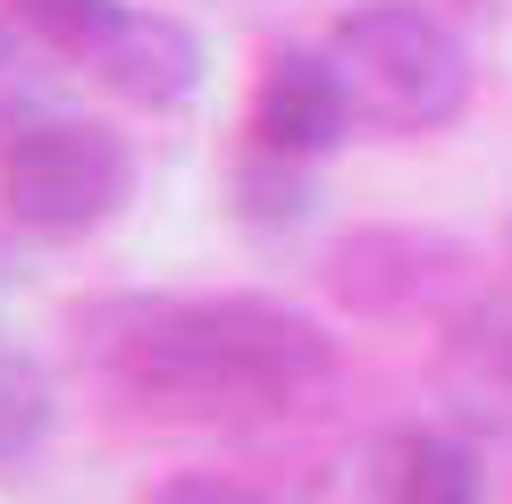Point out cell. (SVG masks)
Listing matches in <instances>:
<instances>
[{"mask_svg": "<svg viewBox=\"0 0 512 504\" xmlns=\"http://www.w3.org/2000/svg\"><path fill=\"white\" fill-rule=\"evenodd\" d=\"M126 194H135V152H126V135H110L101 118L34 110L26 126H9V143H0V210L42 244H68V236L110 227L126 210Z\"/></svg>", "mask_w": 512, "mask_h": 504, "instance_id": "obj_3", "label": "cell"}, {"mask_svg": "<svg viewBox=\"0 0 512 504\" xmlns=\"http://www.w3.org/2000/svg\"><path fill=\"white\" fill-rule=\"evenodd\" d=\"M9 26H17V17L0 9V101H9V84H17V42H9Z\"/></svg>", "mask_w": 512, "mask_h": 504, "instance_id": "obj_11", "label": "cell"}, {"mask_svg": "<svg viewBox=\"0 0 512 504\" xmlns=\"http://www.w3.org/2000/svg\"><path fill=\"white\" fill-rule=\"evenodd\" d=\"M328 59L353 93V118L378 135H437L471 101V51L420 0H361L336 17Z\"/></svg>", "mask_w": 512, "mask_h": 504, "instance_id": "obj_2", "label": "cell"}, {"mask_svg": "<svg viewBox=\"0 0 512 504\" xmlns=\"http://www.w3.org/2000/svg\"><path fill=\"white\" fill-rule=\"evenodd\" d=\"M42 437H51V378H42L34 353H9V345H0V471L26 462Z\"/></svg>", "mask_w": 512, "mask_h": 504, "instance_id": "obj_9", "label": "cell"}, {"mask_svg": "<svg viewBox=\"0 0 512 504\" xmlns=\"http://www.w3.org/2000/svg\"><path fill=\"white\" fill-rule=\"evenodd\" d=\"M152 504H269V496H252V488H236V479H219V471H185V479H168Z\"/></svg>", "mask_w": 512, "mask_h": 504, "instance_id": "obj_10", "label": "cell"}, {"mask_svg": "<svg viewBox=\"0 0 512 504\" xmlns=\"http://www.w3.org/2000/svg\"><path fill=\"white\" fill-rule=\"evenodd\" d=\"M370 496L378 504H487V479L454 429L403 420V429L370 437Z\"/></svg>", "mask_w": 512, "mask_h": 504, "instance_id": "obj_6", "label": "cell"}, {"mask_svg": "<svg viewBox=\"0 0 512 504\" xmlns=\"http://www.w3.org/2000/svg\"><path fill=\"white\" fill-rule=\"evenodd\" d=\"M445 395L471 420L512 429V311H471L445 336Z\"/></svg>", "mask_w": 512, "mask_h": 504, "instance_id": "obj_7", "label": "cell"}, {"mask_svg": "<svg viewBox=\"0 0 512 504\" xmlns=\"http://www.w3.org/2000/svg\"><path fill=\"white\" fill-rule=\"evenodd\" d=\"M93 76L135 110H185L202 93V42L160 9H126V26L93 51Z\"/></svg>", "mask_w": 512, "mask_h": 504, "instance_id": "obj_5", "label": "cell"}, {"mask_svg": "<svg viewBox=\"0 0 512 504\" xmlns=\"http://www.w3.org/2000/svg\"><path fill=\"white\" fill-rule=\"evenodd\" d=\"M118 395L168 420H294L336 387V336L277 294H152L84 320Z\"/></svg>", "mask_w": 512, "mask_h": 504, "instance_id": "obj_1", "label": "cell"}, {"mask_svg": "<svg viewBox=\"0 0 512 504\" xmlns=\"http://www.w3.org/2000/svg\"><path fill=\"white\" fill-rule=\"evenodd\" d=\"M353 135V93L328 51H269L252 84V143L261 160H319Z\"/></svg>", "mask_w": 512, "mask_h": 504, "instance_id": "obj_4", "label": "cell"}, {"mask_svg": "<svg viewBox=\"0 0 512 504\" xmlns=\"http://www.w3.org/2000/svg\"><path fill=\"white\" fill-rule=\"evenodd\" d=\"M0 9L34 34L42 51L76 59V68H93V51L126 26V0H0Z\"/></svg>", "mask_w": 512, "mask_h": 504, "instance_id": "obj_8", "label": "cell"}]
</instances>
